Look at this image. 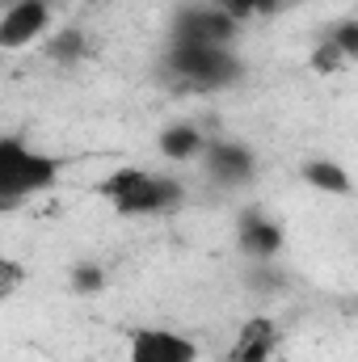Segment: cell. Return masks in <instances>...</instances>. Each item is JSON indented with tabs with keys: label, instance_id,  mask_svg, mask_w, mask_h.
<instances>
[{
	"label": "cell",
	"instance_id": "6da1fadb",
	"mask_svg": "<svg viewBox=\"0 0 358 362\" xmlns=\"http://www.w3.org/2000/svg\"><path fill=\"white\" fill-rule=\"evenodd\" d=\"M59 169H64V165H59L55 156L34 152V148H25L21 139L4 135V139H0V206L13 211L21 198L51 189V185L59 181Z\"/></svg>",
	"mask_w": 358,
	"mask_h": 362
},
{
	"label": "cell",
	"instance_id": "7a4b0ae2",
	"mask_svg": "<svg viewBox=\"0 0 358 362\" xmlns=\"http://www.w3.org/2000/svg\"><path fill=\"white\" fill-rule=\"evenodd\" d=\"M169 72L194 85H232L241 76V59L228 47H207V42H173L169 47Z\"/></svg>",
	"mask_w": 358,
	"mask_h": 362
},
{
	"label": "cell",
	"instance_id": "3957f363",
	"mask_svg": "<svg viewBox=\"0 0 358 362\" xmlns=\"http://www.w3.org/2000/svg\"><path fill=\"white\" fill-rule=\"evenodd\" d=\"M51 8L55 4H42V0H8L0 13V47L21 51L34 38H42L51 30Z\"/></svg>",
	"mask_w": 358,
	"mask_h": 362
},
{
	"label": "cell",
	"instance_id": "277c9868",
	"mask_svg": "<svg viewBox=\"0 0 358 362\" xmlns=\"http://www.w3.org/2000/svg\"><path fill=\"white\" fill-rule=\"evenodd\" d=\"M236 17H228L219 4L211 8H181L173 17V42H207V47H228L236 38Z\"/></svg>",
	"mask_w": 358,
	"mask_h": 362
},
{
	"label": "cell",
	"instance_id": "5b68a950",
	"mask_svg": "<svg viewBox=\"0 0 358 362\" xmlns=\"http://www.w3.org/2000/svg\"><path fill=\"white\" fill-rule=\"evenodd\" d=\"M181 202V181L173 177H161V173H144L135 189H127L114 206V215L122 219H135V215H156V211H173Z\"/></svg>",
	"mask_w": 358,
	"mask_h": 362
},
{
	"label": "cell",
	"instance_id": "8992f818",
	"mask_svg": "<svg viewBox=\"0 0 358 362\" xmlns=\"http://www.w3.org/2000/svg\"><path fill=\"white\" fill-rule=\"evenodd\" d=\"M202 350L198 341H190L185 333H173V329H139L131 337V350H127V362H198Z\"/></svg>",
	"mask_w": 358,
	"mask_h": 362
},
{
	"label": "cell",
	"instance_id": "52a82bcc",
	"mask_svg": "<svg viewBox=\"0 0 358 362\" xmlns=\"http://www.w3.org/2000/svg\"><path fill=\"white\" fill-rule=\"evenodd\" d=\"M282 341V329L274 316H249L241 329H236V341H232V354L228 362H270L274 350Z\"/></svg>",
	"mask_w": 358,
	"mask_h": 362
},
{
	"label": "cell",
	"instance_id": "ba28073f",
	"mask_svg": "<svg viewBox=\"0 0 358 362\" xmlns=\"http://www.w3.org/2000/svg\"><path fill=\"white\" fill-rule=\"evenodd\" d=\"M202 165L207 173L224 185H241V181L253 177V152L245 144H228V139H215L202 148Z\"/></svg>",
	"mask_w": 358,
	"mask_h": 362
},
{
	"label": "cell",
	"instance_id": "9c48e42d",
	"mask_svg": "<svg viewBox=\"0 0 358 362\" xmlns=\"http://www.w3.org/2000/svg\"><path fill=\"white\" fill-rule=\"evenodd\" d=\"M236 240H241V249H245L249 257H274V253L282 249V228L270 223V219H262L258 211H245Z\"/></svg>",
	"mask_w": 358,
	"mask_h": 362
},
{
	"label": "cell",
	"instance_id": "30bf717a",
	"mask_svg": "<svg viewBox=\"0 0 358 362\" xmlns=\"http://www.w3.org/2000/svg\"><path fill=\"white\" fill-rule=\"evenodd\" d=\"M202 148H207V139L194 122H178L161 135V152L169 160H194V156H202Z\"/></svg>",
	"mask_w": 358,
	"mask_h": 362
},
{
	"label": "cell",
	"instance_id": "8fae6325",
	"mask_svg": "<svg viewBox=\"0 0 358 362\" xmlns=\"http://www.w3.org/2000/svg\"><path fill=\"white\" fill-rule=\"evenodd\" d=\"M304 181L321 194H350V173L337 160H308L304 165Z\"/></svg>",
	"mask_w": 358,
	"mask_h": 362
},
{
	"label": "cell",
	"instance_id": "7c38bea8",
	"mask_svg": "<svg viewBox=\"0 0 358 362\" xmlns=\"http://www.w3.org/2000/svg\"><path fill=\"white\" fill-rule=\"evenodd\" d=\"M144 173H148V169H114L110 177L101 181V198H105V202H118L127 189H135V185H139Z\"/></svg>",
	"mask_w": 358,
	"mask_h": 362
},
{
	"label": "cell",
	"instance_id": "4fadbf2b",
	"mask_svg": "<svg viewBox=\"0 0 358 362\" xmlns=\"http://www.w3.org/2000/svg\"><path fill=\"white\" fill-rule=\"evenodd\" d=\"M346 59H350V55H346V51H342L333 38H325V42L312 51V72H321V76H333V72H337Z\"/></svg>",
	"mask_w": 358,
	"mask_h": 362
},
{
	"label": "cell",
	"instance_id": "5bb4252c",
	"mask_svg": "<svg viewBox=\"0 0 358 362\" xmlns=\"http://www.w3.org/2000/svg\"><path fill=\"white\" fill-rule=\"evenodd\" d=\"M72 286H76L81 295H93V291L105 286V270H101V266H76V270H72Z\"/></svg>",
	"mask_w": 358,
	"mask_h": 362
},
{
	"label": "cell",
	"instance_id": "9a60e30c",
	"mask_svg": "<svg viewBox=\"0 0 358 362\" xmlns=\"http://www.w3.org/2000/svg\"><path fill=\"white\" fill-rule=\"evenodd\" d=\"M81 51H85V34H81V30H68V34H59V38L51 42V55H55V59H76Z\"/></svg>",
	"mask_w": 358,
	"mask_h": 362
},
{
	"label": "cell",
	"instance_id": "2e32d148",
	"mask_svg": "<svg viewBox=\"0 0 358 362\" xmlns=\"http://www.w3.org/2000/svg\"><path fill=\"white\" fill-rule=\"evenodd\" d=\"M21 282H25V270L13 262V257H0V295L8 299V295H17L21 291Z\"/></svg>",
	"mask_w": 358,
	"mask_h": 362
},
{
	"label": "cell",
	"instance_id": "e0dca14e",
	"mask_svg": "<svg viewBox=\"0 0 358 362\" xmlns=\"http://www.w3.org/2000/svg\"><path fill=\"white\" fill-rule=\"evenodd\" d=\"M333 42L350 55V59H358V21H346V25H337L333 30Z\"/></svg>",
	"mask_w": 358,
	"mask_h": 362
},
{
	"label": "cell",
	"instance_id": "ac0fdd59",
	"mask_svg": "<svg viewBox=\"0 0 358 362\" xmlns=\"http://www.w3.org/2000/svg\"><path fill=\"white\" fill-rule=\"evenodd\" d=\"M287 4H295V0H258V8H262V17H270V13H282Z\"/></svg>",
	"mask_w": 358,
	"mask_h": 362
},
{
	"label": "cell",
	"instance_id": "d6986e66",
	"mask_svg": "<svg viewBox=\"0 0 358 362\" xmlns=\"http://www.w3.org/2000/svg\"><path fill=\"white\" fill-rule=\"evenodd\" d=\"M42 4H59V0H42Z\"/></svg>",
	"mask_w": 358,
	"mask_h": 362
}]
</instances>
